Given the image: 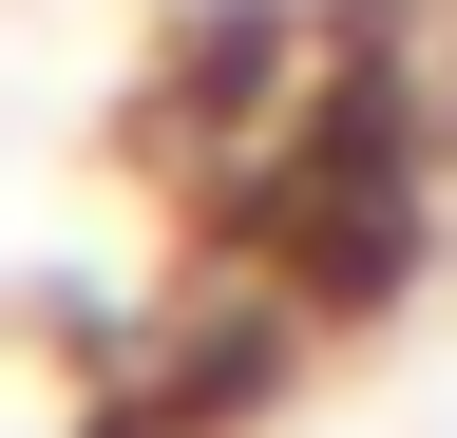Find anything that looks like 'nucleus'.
Returning <instances> with one entry per match:
<instances>
[{"label":"nucleus","mask_w":457,"mask_h":438,"mask_svg":"<svg viewBox=\"0 0 457 438\" xmlns=\"http://www.w3.org/2000/svg\"><path fill=\"white\" fill-rule=\"evenodd\" d=\"M248 229H267V267H305L324 305L400 286V248H420V95H400V77L267 95V172H248Z\"/></svg>","instance_id":"f257e3e1"}]
</instances>
